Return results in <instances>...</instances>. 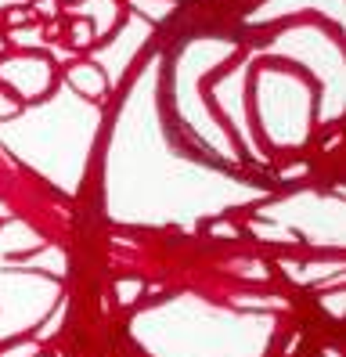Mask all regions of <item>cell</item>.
<instances>
[{
	"instance_id": "7a4b0ae2",
	"label": "cell",
	"mask_w": 346,
	"mask_h": 357,
	"mask_svg": "<svg viewBox=\"0 0 346 357\" xmlns=\"http://www.w3.org/2000/svg\"><path fill=\"white\" fill-rule=\"evenodd\" d=\"M69 83L83 94V98H91V101H98L101 94H105V87H108V79H105V73L98 69V66H91V61H76V66H69Z\"/></svg>"
},
{
	"instance_id": "ba28073f",
	"label": "cell",
	"mask_w": 346,
	"mask_h": 357,
	"mask_svg": "<svg viewBox=\"0 0 346 357\" xmlns=\"http://www.w3.org/2000/svg\"><path fill=\"white\" fill-rule=\"evenodd\" d=\"M4 357H36V343H26V347H15V350H4Z\"/></svg>"
},
{
	"instance_id": "5b68a950",
	"label": "cell",
	"mask_w": 346,
	"mask_h": 357,
	"mask_svg": "<svg viewBox=\"0 0 346 357\" xmlns=\"http://www.w3.org/2000/svg\"><path fill=\"white\" fill-rule=\"evenodd\" d=\"M4 22H8V29H22V26H33L36 15H33V8H8Z\"/></svg>"
},
{
	"instance_id": "8992f818",
	"label": "cell",
	"mask_w": 346,
	"mask_h": 357,
	"mask_svg": "<svg viewBox=\"0 0 346 357\" xmlns=\"http://www.w3.org/2000/svg\"><path fill=\"white\" fill-rule=\"evenodd\" d=\"M18 98H11L8 91H0V119H11V116H18Z\"/></svg>"
},
{
	"instance_id": "3957f363",
	"label": "cell",
	"mask_w": 346,
	"mask_h": 357,
	"mask_svg": "<svg viewBox=\"0 0 346 357\" xmlns=\"http://www.w3.org/2000/svg\"><path fill=\"white\" fill-rule=\"evenodd\" d=\"M69 44L73 47H94L98 44V29H94V22L91 18H73L69 22Z\"/></svg>"
},
{
	"instance_id": "52a82bcc",
	"label": "cell",
	"mask_w": 346,
	"mask_h": 357,
	"mask_svg": "<svg viewBox=\"0 0 346 357\" xmlns=\"http://www.w3.org/2000/svg\"><path fill=\"white\" fill-rule=\"evenodd\" d=\"M33 15H40V18H51V15H58V0H36Z\"/></svg>"
},
{
	"instance_id": "6da1fadb",
	"label": "cell",
	"mask_w": 346,
	"mask_h": 357,
	"mask_svg": "<svg viewBox=\"0 0 346 357\" xmlns=\"http://www.w3.org/2000/svg\"><path fill=\"white\" fill-rule=\"evenodd\" d=\"M0 79H4L18 98L36 101V98H43L51 91L54 66L47 58H36V54H15V58L0 61Z\"/></svg>"
},
{
	"instance_id": "277c9868",
	"label": "cell",
	"mask_w": 346,
	"mask_h": 357,
	"mask_svg": "<svg viewBox=\"0 0 346 357\" xmlns=\"http://www.w3.org/2000/svg\"><path fill=\"white\" fill-rule=\"evenodd\" d=\"M116 292H119V303L126 307V303H134L144 292V282L141 278H123V282H116Z\"/></svg>"
}]
</instances>
